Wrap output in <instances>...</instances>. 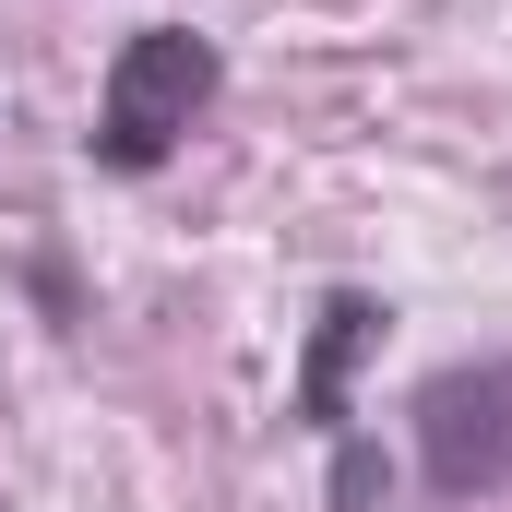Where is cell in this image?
Returning a JSON list of instances; mask_svg holds the SVG:
<instances>
[{
	"instance_id": "6da1fadb",
	"label": "cell",
	"mask_w": 512,
	"mask_h": 512,
	"mask_svg": "<svg viewBox=\"0 0 512 512\" xmlns=\"http://www.w3.org/2000/svg\"><path fill=\"white\" fill-rule=\"evenodd\" d=\"M215 84H227L215 36H191V24H143V36H120V60H108V84H96L84 155H96L108 179H155V167L179 155V131L215 108Z\"/></svg>"
},
{
	"instance_id": "3957f363",
	"label": "cell",
	"mask_w": 512,
	"mask_h": 512,
	"mask_svg": "<svg viewBox=\"0 0 512 512\" xmlns=\"http://www.w3.org/2000/svg\"><path fill=\"white\" fill-rule=\"evenodd\" d=\"M382 334V298H358V286H334L322 298V322H310V358H298V417L322 429V441H358V417H346V370H358V346Z\"/></svg>"
},
{
	"instance_id": "7a4b0ae2",
	"label": "cell",
	"mask_w": 512,
	"mask_h": 512,
	"mask_svg": "<svg viewBox=\"0 0 512 512\" xmlns=\"http://www.w3.org/2000/svg\"><path fill=\"white\" fill-rule=\"evenodd\" d=\"M417 477L429 501H501L512 489V358H465L417 382Z\"/></svg>"
}]
</instances>
